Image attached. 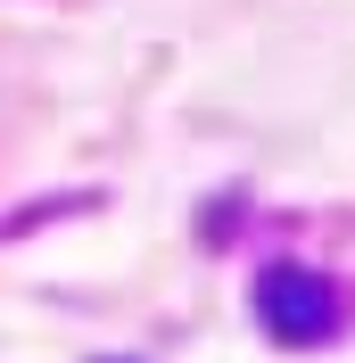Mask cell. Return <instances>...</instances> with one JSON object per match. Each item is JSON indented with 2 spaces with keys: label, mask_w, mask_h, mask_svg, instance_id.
Masks as SVG:
<instances>
[{
  "label": "cell",
  "mask_w": 355,
  "mask_h": 363,
  "mask_svg": "<svg viewBox=\"0 0 355 363\" xmlns=\"http://www.w3.org/2000/svg\"><path fill=\"white\" fill-rule=\"evenodd\" d=\"M265 322L281 330V339H322L331 330V314H339V297L314 281V272H265Z\"/></svg>",
  "instance_id": "cell-1"
}]
</instances>
